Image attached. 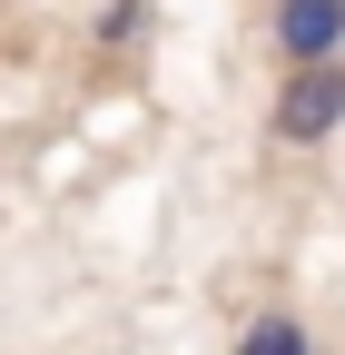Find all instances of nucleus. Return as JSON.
<instances>
[{"label":"nucleus","instance_id":"f257e3e1","mask_svg":"<svg viewBox=\"0 0 345 355\" xmlns=\"http://www.w3.org/2000/svg\"><path fill=\"white\" fill-rule=\"evenodd\" d=\"M267 128H276L286 148H326L335 128H345V60H306V69H286Z\"/></svg>","mask_w":345,"mask_h":355},{"label":"nucleus","instance_id":"f03ea898","mask_svg":"<svg viewBox=\"0 0 345 355\" xmlns=\"http://www.w3.org/2000/svg\"><path fill=\"white\" fill-rule=\"evenodd\" d=\"M267 40H276L286 69L345 60V0H267Z\"/></svg>","mask_w":345,"mask_h":355},{"label":"nucleus","instance_id":"7ed1b4c3","mask_svg":"<svg viewBox=\"0 0 345 355\" xmlns=\"http://www.w3.org/2000/svg\"><path fill=\"white\" fill-rule=\"evenodd\" d=\"M227 355H316V336H306V316H296V306H256V316L237 326Z\"/></svg>","mask_w":345,"mask_h":355},{"label":"nucleus","instance_id":"20e7f679","mask_svg":"<svg viewBox=\"0 0 345 355\" xmlns=\"http://www.w3.org/2000/svg\"><path fill=\"white\" fill-rule=\"evenodd\" d=\"M89 40H99V50H128V40H148V0H109V10L89 20Z\"/></svg>","mask_w":345,"mask_h":355}]
</instances>
